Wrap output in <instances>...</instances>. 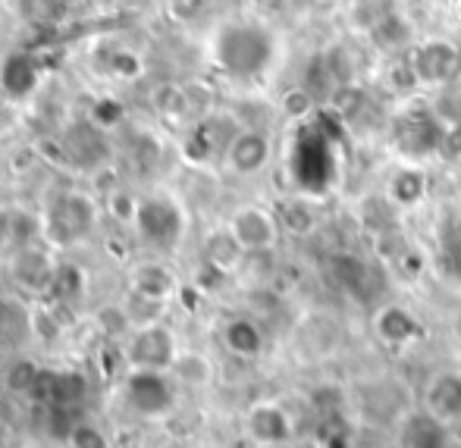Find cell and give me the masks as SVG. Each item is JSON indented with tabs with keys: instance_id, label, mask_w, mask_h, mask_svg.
<instances>
[{
	"instance_id": "6da1fadb",
	"label": "cell",
	"mask_w": 461,
	"mask_h": 448,
	"mask_svg": "<svg viewBox=\"0 0 461 448\" xmlns=\"http://www.w3.org/2000/svg\"><path fill=\"white\" fill-rule=\"evenodd\" d=\"M207 57L220 76L251 85V82H264L267 76H274L283 57V38L264 19L236 16L213 29L207 41Z\"/></svg>"
},
{
	"instance_id": "7a4b0ae2",
	"label": "cell",
	"mask_w": 461,
	"mask_h": 448,
	"mask_svg": "<svg viewBox=\"0 0 461 448\" xmlns=\"http://www.w3.org/2000/svg\"><path fill=\"white\" fill-rule=\"evenodd\" d=\"M132 232L145 248L170 255L188 236V211L185 204L170 192H151L141 194L135 204Z\"/></svg>"
},
{
	"instance_id": "3957f363",
	"label": "cell",
	"mask_w": 461,
	"mask_h": 448,
	"mask_svg": "<svg viewBox=\"0 0 461 448\" xmlns=\"http://www.w3.org/2000/svg\"><path fill=\"white\" fill-rule=\"evenodd\" d=\"M97 217H101V207L88 192H79V188L60 192L41 211V238L57 251L73 248L95 236Z\"/></svg>"
},
{
	"instance_id": "277c9868",
	"label": "cell",
	"mask_w": 461,
	"mask_h": 448,
	"mask_svg": "<svg viewBox=\"0 0 461 448\" xmlns=\"http://www.w3.org/2000/svg\"><path fill=\"white\" fill-rule=\"evenodd\" d=\"M408 73L418 88H452L461 82V44L449 35H427L405 54Z\"/></svg>"
},
{
	"instance_id": "5b68a950",
	"label": "cell",
	"mask_w": 461,
	"mask_h": 448,
	"mask_svg": "<svg viewBox=\"0 0 461 448\" xmlns=\"http://www.w3.org/2000/svg\"><path fill=\"white\" fill-rule=\"evenodd\" d=\"M176 380L164 370H126L122 399L139 417L164 420L176 408Z\"/></svg>"
},
{
	"instance_id": "8992f818",
	"label": "cell",
	"mask_w": 461,
	"mask_h": 448,
	"mask_svg": "<svg viewBox=\"0 0 461 448\" xmlns=\"http://www.w3.org/2000/svg\"><path fill=\"white\" fill-rule=\"evenodd\" d=\"M380 389H383V380L355 382L352 392H348V401H352L358 420H365L370 426H389V430H395V426L402 424V417L411 411V395L395 380L389 382L383 399H380Z\"/></svg>"
},
{
	"instance_id": "52a82bcc",
	"label": "cell",
	"mask_w": 461,
	"mask_h": 448,
	"mask_svg": "<svg viewBox=\"0 0 461 448\" xmlns=\"http://www.w3.org/2000/svg\"><path fill=\"white\" fill-rule=\"evenodd\" d=\"M179 352H183V345L167 323L139 327L122 342V361L129 370H164V373H170Z\"/></svg>"
},
{
	"instance_id": "ba28073f",
	"label": "cell",
	"mask_w": 461,
	"mask_h": 448,
	"mask_svg": "<svg viewBox=\"0 0 461 448\" xmlns=\"http://www.w3.org/2000/svg\"><path fill=\"white\" fill-rule=\"evenodd\" d=\"M226 226L236 236V242L245 248V255H270V251L279 248L283 242V226H279V217L274 207L258 204V201H249V204H239L236 211L226 217Z\"/></svg>"
},
{
	"instance_id": "9c48e42d",
	"label": "cell",
	"mask_w": 461,
	"mask_h": 448,
	"mask_svg": "<svg viewBox=\"0 0 461 448\" xmlns=\"http://www.w3.org/2000/svg\"><path fill=\"white\" fill-rule=\"evenodd\" d=\"M274 154H276L274 135L264 132V129H258V126H242L236 135H232L230 148H226L220 164H223V170L232 173L236 179H255L270 170Z\"/></svg>"
},
{
	"instance_id": "30bf717a",
	"label": "cell",
	"mask_w": 461,
	"mask_h": 448,
	"mask_svg": "<svg viewBox=\"0 0 461 448\" xmlns=\"http://www.w3.org/2000/svg\"><path fill=\"white\" fill-rule=\"evenodd\" d=\"M60 151H63V160L79 173H97L113 160L110 132L101 126H95L92 120L73 122V126L63 132Z\"/></svg>"
},
{
	"instance_id": "8fae6325",
	"label": "cell",
	"mask_w": 461,
	"mask_h": 448,
	"mask_svg": "<svg viewBox=\"0 0 461 448\" xmlns=\"http://www.w3.org/2000/svg\"><path fill=\"white\" fill-rule=\"evenodd\" d=\"M370 333H374V339L380 342L383 348H389V352H405V348L420 342L424 323H420V317L414 314L408 304L389 301L374 310V317H370Z\"/></svg>"
},
{
	"instance_id": "7c38bea8",
	"label": "cell",
	"mask_w": 461,
	"mask_h": 448,
	"mask_svg": "<svg viewBox=\"0 0 461 448\" xmlns=\"http://www.w3.org/2000/svg\"><path fill=\"white\" fill-rule=\"evenodd\" d=\"M239 129L242 126H236L232 116H223V113H213V116H207V120L194 122L183 141V157L194 166H207V164H213V160H223L226 148H230L232 135H236Z\"/></svg>"
},
{
	"instance_id": "4fadbf2b",
	"label": "cell",
	"mask_w": 461,
	"mask_h": 448,
	"mask_svg": "<svg viewBox=\"0 0 461 448\" xmlns=\"http://www.w3.org/2000/svg\"><path fill=\"white\" fill-rule=\"evenodd\" d=\"M393 129H395V145H399V151L405 154L408 160H414V164H420V157L437 151L446 139L437 116H433L427 107L405 110V113L395 120Z\"/></svg>"
},
{
	"instance_id": "5bb4252c",
	"label": "cell",
	"mask_w": 461,
	"mask_h": 448,
	"mask_svg": "<svg viewBox=\"0 0 461 448\" xmlns=\"http://www.w3.org/2000/svg\"><path fill=\"white\" fill-rule=\"evenodd\" d=\"M242 433L251 445H279V443H295V420L279 401L261 399L249 405L242 417Z\"/></svg>"
},
{
	"instance_id": "9a60e30c",
	"label": "cell",
	"mask_w": 461,
	"mask_h": 448,
	"mask_svg": "<svg viewBox=\"0 0 461 448\" xmlns=\"http://www.w3.org/2000/svg\"><path fill=\"white\" fill-rule=\"evenodd\" d=\"M50 251L54 248H50L48 242H32V245H25V248L13 251L10 255L13 282L23 291H29V295H48L50 285H54L57 267H60Z\"/></svg>"
},
{
	"instance_id": "2e32d148",
	"label": "cell",
	"mask_w": 461,
	"mask_h": 448,
	"mask_svg": "<svg viewBox=\"0 0 461 448\" xmlns=\"http://www.w3.org/2000/svg\"><path fill=\"white\" fill-rule=\"evenodd\" d=\"M420 408L437 420H443L446 426H452V430L461 426V370H437L420 392Z\"/></svg>"
},
{
	"instance_id": "e0dca14e",
	"label": "cell",
	"mask_w": 461,
	"mask_h": 448,
	"mask_svg": "<svg viewBox=\"0 0 461 448\" xmlns=\"http://www.w3.org/2000/svg\"><path fill=\"white\" fill-rule=\"evenodd\" d=\"M427 194H430V176L414 160L399 164L383 182V198L393 204V211H414V207L424 204Z\"/></svg>"
},
{
	"instance_id": "ac0fdd59",
	"label": "cell",
	"mask_w": 461,
	"mask_h": 448,
	"mask_svg": "<svg viewBox=\"0 0 461 448\" xmlns=\"http://www.w3.org/2000/svg\"><path fill=\"white\" fill-rule=\"evenodd\" d=\"M393 433L399 448H452V433L456 430L418 405L402 417V424Z\"/></svg>"
},
{
	"instance_id": "d6986e66",
	"label": "cell",
	"mask_w": 461,
	"mask_h": 448,
	"mask_svg": "<svg viewBox=\"0 0 461 448\" xmlns=\"http://www.w3.org/2000/svg\"><path fill=\"white\" fill-rule=\"evenodd\" d=\"M220 345L239 361H258L267 348V333L249 314H232L220 323Z\"/></svg>"
},
{
	"instance_id": "ffe728a7",
	"label": "cell",
	"mask_w": 461,
	"mask_h": 448,
	"mask_svg": "<svg viewBox=\"0 0 461 448\" xmlns=\"http://www.w3.org/2000/svg\"><path fill=\"white\" fill-rule=\"evenodd\" d=\"M129 291H139L145 298H154V301L173 304V298L183 291V282H179L176 270L164 261H141L129 270Z\"/></svg>"
},
{
	"instance_id": "44dd1931",
	"label": "cell",
	"mask_w": 461,
	"mask_h": 448,
	"mask_svg": "<svg viewBox=\"0 0 461 448\" xmlns=\"http://www.w3.org/2000/svg\"><path fill=\"white\" fill-rule=\"evenodd\" d=\"M38 82H41V67H38L35 57L25 54V50L6 54L4 60H0V88H4L6 97L23 101V97H29L32 91L38 88Z\"/></svg>"
},
{
	"instance_id": "7402d4cb",
	"label": "cell",
	"mask_w": 461,
	"mask_h": 448,
	"mask_svg": "<svg viewBox=\"0 0 461 448\" xmlns=\"http://www.w3.org/2000/svg\"><path fill=\"white\" fill-rule=\"evenodd\" d=\"M245 248L236 242V236L230 232V226H217V229H211L204 236V242H201V264H207V267L226 273V276H232L239 267L245 264Z\"/></svg>"
},
{
	"instance_id": "603a6c76",
	"label": "cell",
	"mask_w": 461,
	"mask_h": 448,
	"mask_svg": "<svg viewBox=\"0 0 461 448\" xmlns=\"http://www.w3.org/2000/svg\"><path fill=\"white\" fill-rule=\"evenodd\" d=\"M414 29H418V25L408 16H402V13L389 4V10L383 13L380 22L367 31V38L374 41V48L380 50V54H408V48L414 44Z\"/></svg>"
},
{
	"instance_id": "cb8c5ba5",
	"label": "cell",
	"mask_w": 461,
	"mask_h": 448,
	"mask_svg": "<svg viewBox=\"0 0 461 448\" xmlns=\"http://www.w3.org/2000/svg\"><path fill=\"white\" fill-rule=\"evenodd\" d=\"M86 376L76 370H44L38 395L50 405H57L60 411H69L73 405H79L86 399Z\"/></svg>"
},
{
	"instance_id": "d4e9b609",
	"label": "cell",
	"mask_w": 461,
	"mask_h": 448,
	"mask_svg": "<svg viewBox=\"0 0 461 448\" xmlns=\"http://www.w3.org/2000/svg\"><path fill=\"white\" fill-rule=\"evenodd\" d=\"M279 226H283V236H295V238H308L317 232L321 226V211L314 207V201H308L304 194H292V198L279 201L274 207Z\"/></svg>"
},
{
	"instance_id": "484cf974",
	"label": "cell",
	"mask_w": 461,
	"mask_h": 448,
	"mask_svg": "<svg viewBox=\"0 0 461 448\" xmlns=\"http://www.w3.org/2000/svg\"><path fill=\"white\" fill-rule=\"evenodd\" d=\"M170 376L176 380L179 389H194V392H198V389L211 386L213 376H217V367H213L211 354L194 352V348H183L179 358L173 361Z\"/></svg>"
},
{
	"instance_id": "4316f807",
	"label": "cell",
	"mask_w": 461,
	"mask_h": 448,
	"mask_svg": "<svg viewBox=\"0 0 461 448\" xmlns=\"http://www.w3.org/2000/svg\"><path fill=\"white\" fill-rule=\"evenodd\" d=\"M88 289V279L86 273H82L76 264H60L57 267V276H54V285H50V301L63 304V308H69V304H76L82 295H86Z\"/></svg>"
},
{
	"instance_id": "83f0119b",
	"label": "cell",
	"mask_w": 461,
	"mask_h": 448,
	"mask_svg": "<svg viewBox=\"0 0 461 448\" xmlns=\"http://www.w3.org/2000/svg\"><path fill=\"white\" fill-rule=\"evenodd\" d=\"M63 304L57 301H41L38 308H32L29 314V329L44 342H60L63 333H67V320L60 317Z\"/></svg>"
},
{
	"instance_id": "f1b7e54d",
	"label": "cell",
	"mask_w": 461,
	"mask_h": 448,
	"mask_svg": "<svg viewBox=\"0 0 461 448\" xmlns=\"http://www.w3.org/2000/svg\"><path fill=\"white\" fill-rule=\"evenodd\" d=\"M167 308H170V304L154 301V298H145V295H139V291H126V298H122V310H126L132 329L151 327V323H164Z\"/></svg>"
},
{
	"instance_id": "f546056e",
	"label": "cell",
	"mask_w": 461,
	"mask_h": 448,
	"mask_svg": "<svg viewBox=\"0 0 461 448\" xmlns=\"http://www.w3.org/2000/svg\"><path fill=\"white\" fill-rule=\"evenodd\" d=\"M63 443H67V448H113L110 445V436L104 433V426L88 417L69 420L67 433H63Z\"/></svg>"
},
{
	"instance_id": "4dcf8cb0",
	"label": "cell",
	"mask_w": 461,
	"mask_h": 448,
	"mask_svg": "<svg viewBox=\"0 0 461 448\" xmlns=\"http://www.w3.org/2000/svg\"><path fill=\"white\" fill-rule=\"evenodd\" d=\"M41 376H44V370L38 367V363L19 361V363H13L10 373H6V386H10L13 392L38 395V386H41Z\"/></svg>"
},
{
	"instance_id": "1f68e13d",
	"label": "cell",
	"mask_w": 461,
	"mask_h": 448,
	"mask_svg": "<svg viewBox=\"0 0 461 448\" xmlns=\"http://www.w3.org/2000/svg\"><path fill=\"white\" fill-rule=\"evenodd\" d=\"M97 323L104 327V333L113 336V339H120V336H129L132 333V323H129L126 310H122V304H113V308H104L101 314H97Z\"/></svg>"
},
{
	"instance_id": "d6a6232c",
	"label": "cell",
	"mask_w": 461,
	"mask_h": 448,
	"mask_svg": "<svg viewBox=\"0 0 461 448\" xmlns=\"http://www.w3.org/2000/svg\"><path fill=\"white\" fill-rule=\"evenodd\" d=\"M311 107H314V97H311L308 88H289L283 94V113L289 120H304L311 113Z\"/></svg>"
},
{
	"instance_id": "836d02e7",
	"label": "cell",
	"mask_w": 461,
	"mask_h": 448,
	"mask_svg": "<svg viewBox=\"0 0 461 448\" xmlns=\"http://www.w3.org/2000/svg\"><path fill=\"white\" fill-rule=\"evenodd\" d=\"M88 120L95 122V126H101V129H116L120 126V120H122V107L116 101H110V97H104V101H97L95 107H92V116Z\"/></svg>"
},
{
	"instance_id": "e575fe53",
	"label": "cell",
	"mask_w": 461,
	"mask_h": 448,
	"mask_svg": "<svg viewBox=\"0 0 461 448\" xmlns=\"http://www.w3.org/2000/svg\"><path fill=\"white\" fill-rule=\"evenodd\" d=\"M433 0H393V6L402 13V16H408L414 25H420L427 16H430V10H433Z\"/></svg>"
},
{
	"instance_id": "d590c367",
	"label": "cell",
	"mask_w": 461,
	"mask_h": 448,
	"mask_svg": "<svg viewBox=\"0 0 461 448\" xmlns=\"http://www.w3.org/2000/svg\"><path fill=\"white\" fill-rule=\"evenodd\" d=\"M255 448H295V443H279V445H255Z\"/></svg>"
},
{
	"instance_id": "8d00e7d4",
	"label": "cell",
	"mask_w": 461,
	"mask_h": 448,
	"mask_svg": "<svg viewBox=\"0 0 461 448\" xmlns=\"http://www.w3.org/2000/svg\"><path fill=\"white\" fill-rule=\"evenodd\" d=\"M60 4H63V6H67V10H69V6H76V4H79V0H60Z\"/></svg>"
},
{
	"instance_id": "74e56055",
	"label": "cell",
	"mask_w": 461,
	"mask_h": 448,
	"mask_svg": "<svg viewBox=\"0 0 461 448\" xmlns=\"http://www.w3.org/2000/svg\"><path fill=\"white\" fill-rule=\"evenodd\" d=\"M314 4H339V0H314Z\"/></svg>"
},
{
	"instance_id": "f35d334b",
	"label": "cell",
	"mask_w": 461,
	"mask_h": 448,
	"mask_svg": "<svg viewBox=\"0 0 461 448\" xmlns=\"http://www.w3.org/2000/svg\"><path fill=\"white\" fill-rule=\"evenodd\" d=\"M113 4H126V0H113Z\"/></svg>"
}]
</instances>
